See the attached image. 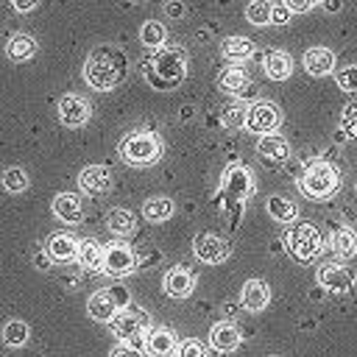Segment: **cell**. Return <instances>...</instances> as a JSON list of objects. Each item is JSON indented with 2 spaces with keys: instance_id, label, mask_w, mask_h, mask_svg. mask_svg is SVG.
<instances>
[{
  "instance_id": "cell-1",
  "label": "cell",
  "mask_w": 357,
  "mask_h": 357,
  "mask_svg": "<svg viewBox=\"0 0 357 357\" xmlns=\"http://www.w3.org/2000/svg\"><path fill=\"white\" fill-rule=\"evenodd\" d=\"M128 67H131V61L123 47L98 45L89 50V56L84 61V81L98 92H109L128 78Z\"/></svg>"
},
{
  "instance_id": "cell-2",
  "label": "cell",
  "mask_w": 357,
  "mask_h": 357,
  "mask_svg": "<svg viewBox=\"0 0 357 357\" xmlns=\"http://www.w3.org/2000/svg\"><path fill=\"white\" fill-rule=\"evenodd\" d=\"M187 67H190V59L181 47H159L156 56L142 67V75L153 89L170 92L181 86V81L187 78Z\"/></svg>"
},
{
  "instance_id": "cell-3",
  "label": "cell",
  "mask_w": 357,
  "mask_h": 357,
  "mask_svg": "<svg viewBox=\"0 0 357 357\" xmlns=\"http://www.w3.org/2000/svg\"><path fill=\"white\" fill-rule=\"evenodd\" d=\"M117 153L126 165H134V167H148V165H156L165 153V142L159 134L148 131V128H137V131H128L120 145H117Z\"/></svg>"
},
{
  "instance_id": "cell-4",
  "label": "cell",
  "mask_w": 357,
  "mask_h": 357,
  "mask_svg": "<svg viewBox=\"0 0 357 357\" xmlns=\"http://www.w3.org/2000/svg\"><path fill=\"white\" fill-rule=\"evenodd\" d=\"M296 187H298V192L307 195L310 201H326V198H332V195L337 192V187H340V173H337V167H335L332 162L315 159V162L307 165V170H304L301 178L296 181Z\"/></svg>"
},
{
  "instance_id": "cell-5",
  "label": "cell",
  "mask_w": 357,
  "mask_h": 357,
  "mask_svg": "<svg viewBox=\"0 0 357 357\" xmlns=\"http://www.w3.org/2000/svg\"><path fill=\"white\" fill-rule=\"evenodd\" d=\"M282 243H284V251H287L296 262H312V259L318 257V251L324 248L321 231H318L315 223H310V220H296V223H290Z\"/></svg>"
},
{
  "instance_id": "cell-6",
  "label": "cell",
  "mask_w": 357,
  "mask_h": 357,
  "mask_svg": "<svg viewBox=\"0 0 357 357\" xmlns=\"http://www.w3.org/2000/svg\"><path fill=\"white\" fill-rule=\"evenodd\" d=\"M131 304V293L123 287V284H112V287H100V290H95L92 296H89V301H86V312H89V318H95V321H112L123 307H128Z\"/></svg>"
},
{
  "instance_id": "cell-7",
  "label": "cell",
  "mask_w": 357,
  "mask_h": 357,
  "mask_svg": "<svg viewBox=\"0 0 357 357\" xmlns=\"http://www.w3.org/2000/svg\"><path fill=\"white\" fill-rule=\"evenodd\" d=\"M109 326H112V332L123 340V343H131V346H139V340H142V332L151 326V315L142 310V307H137V304H128V307H123L112 321H109Z\"/></svg>"
},
{
  "instance_id": "cell-8",
  "label": "cell",
  "mask_w": 357,
  "mask_h": 357,
  "mask_svg": "<svg viewBox=\"0 0 357 357\" xmlns=\"http://www.w3.org/2000/svg\"><path fill=\"white\" fill-rule=\"evenodd\" d=\"M137 271V254L123 243V240H112L103 245V265L100 273L112 276V279H123L128 273Z\"/></svg>"
},
{
  "instance_id": "cell-9",
  "label": "cell",
  "mask_w": 357,
  "mask_h": 357,
  "mask_svg": "<svg viewBox=\"0 0 357 357\" xmlns=\"http://www.w3.org/2000/svg\"><path fill=\"white\" fill-rule=\"evenodd\" d=\"M282 126V109L273 100H254L248 106V117H245V128L251 134H273Z\"/></svg>"
},
{
  "instance_id": "cell-10",
  "label": "cell",
  "mask_w": 357,
  "mask_h": 357,
  "mask_svg": "<svg viewBox=\"0 0 357 357\" xmlns=\"http://www.w3.org/2000/svg\"><path fill=\"white\" fill-rule=\"evenodd\" d=\"M192 254L206 265H220V262L229 259L231 245H229L226 237H220L215 231H198L195 240H192Z\"/></svg>"
},
{
  "instance_id": "cell-11",
  "label": "cell",
  "mask_w": 357,
  "mask_h": 357,
  "mask_svg": "<svg viewBox=\"0 0 357 357\" xmlns=\"http://www.w3.org/2000/svg\"><path fill=\"white\" fill-rule=\"evenodd\" d=\"M257 156L265 167H279L290 159V142L282 137V134H262L257 139Z\"/></svg>"
},
{
  "instance_id": "cell-12",
  "label": "cell",
  "mask_w": 357,
  "mask_h": 357,
  "mask_svg": "<svg viewBox=\"0 0 357 357\" xmlns=\"http://www.w3.org/2000/svg\"><path fill=\"white\" fill-rule=\"evenodd\" d=\"M315 279H318V284H321L324 290H329V293H335V296L349 293L351 284H354L351 271H349L346 265H340V262H326V265H321V268L315 271Z\"/></svg>"
},
{
  "instance_id": "cell-13",
  "label": "cell",
  "mask_w": 357,
  "mask_h": 357,
  "mask_svg": "<svg viewBox=\"0 0 357 357\" xmlns=\"http://www.w3.org/2000/svg\"><path fill=\"white\" fill-rule=\"evenodd\" d=\"M220 187L226 190V195H229L234 204H243L245 198L254 195V178H251V170H248V167H240V165L226 167V173H223V184H220Z\"/></svg>"
},
{
  "instance_id": "cell-14",
  "label": "cell",
  "mask_w": 357,
  "mask_h": 357,
  "mask_svg": "<svg viewBox=\"0 0 357 357\" xmlns=\"http://www.w3.org/2000/svg\"><path fill=\"white\" fill-rule=\"evenodd\" d=\"M56 109H59V120H61V126H67V128H78V126H84V123L89 120V114H92L86 98L73 95V92L61 95Z\"/></svg>"
},
{
  "instance_id": "cell-15",
  "label": "cell",
  "mask_w": 357,
  "mask_h": 357,
  "mask_svg": "<svg viewBox=\"0 0 357 357\" xmlns=\"http://www.w3.org/2000/svg\"><path fill=\"white\" fill-rule=\"evenodd\" d=\"M162 287H165V293L170 298H187L195 290V273L190 268H184V265H176V268H170L165 273Z\"/></svg>"
},
{
  "instance_id": "cell-16",
  "label": "cell",
  "mask_w": 357,
  "mask_h": 357,
  "mask_svg": "<svg viewBox=\"0 0 357 357\" xmlns=\"http://www.w3.org/2000/svg\"><path fill=\"white\" fill-rule=\"evenodd\" d=\"M78 187L86 195H103V192H109L112 190V173H109V167H103V165H86L78 173Z\"/></svg>"
},
{
  "instance_id": "cell-17",
  "label": "cell",
  "mask_w": 357,
  "mask_h": 357,
  "mask_svg": "<svg viewBox=\"0 0 357 357\" xmlns=\"http://www.w3.org/2000/svg\"><path fill=\"white\" fill-rule=\"evenodd\" d=\"M45 251L50 254L53 262H73L78 257V240L67 231H53L47 240H45Z\"/></svg>"
},
{
  "instance_id": "cell-18",
  "label": "cell",
  "mask_w": 357,
  "mask_h": 357,
  "mask_svg": "<svg viewBox=\"0 0 357 357\" xmlns=\"http://www.w3.org/2000/svg\"><path fill=\"white\" fill-rule=\"evenodd\" d=\"M240 304L248 310V312H262L268 304H271V287L268 282L262 279H248L240 290Z\"/></svg>"
},
{
  "instance_id": "cell-19",
  "label": "cell",
  "mask_w": 357,
  "mask_h": 357,
  "mask_svg": "<svg viewBox=\"0 0 357 357\" xmlns=\"http://www.w3.org/2000/svg\"><path fill=\"white\" fill-rule=\"evenodd\" d=\"M176 349H178L176 335L167 326H153L145 337V351L151 357H176Z\"/></svg>"
},
{
  "instance_id": "cell-20",
  "label": "cell",
  "mask_w": 357,
  "mask_h": 357,
  "mask_svg": "<svg viewBox=\"0 0 357 357\" xmlns=\"http://www.w3.org/2000/svg\"><path fill=\"white\" fill-rule=\"evenodd\" d=\"M240 340H243L240 329H237L234 324H229V321H220V324H215V326L209 329V346H212L215 351H220V354L234 351V349L240 346Z\"/></svg>"
},
{
  "instance_id": "cell-21",
  "label": "cell",
  "mask_w": 357,
  "mask_h": 357,
  "mask_svg": "<svg viewBox=\"0 0 357 357\" xmlns=\"http://www.w3.org/2000/svg\"><path fill=\"white\" fill-rule=\"evenodd\" d=\"M304 70L310 75H315V78H324V75L335 73V53L329 47H324V45L304 50Z\"/></svg>"
},
{
  "instance_id": "cell-22",
  "label": "cell",
  "mask_w": 357,
  "mask_h": 357,
  "mask_svg": "<svg viewBox=\"0 0 357 357\" xmlns=\"http://www.w3.org/2000/svg\"><path fill=\"white\" fill-rule=\"evenodd\" d=\"M50 209H53V215H56L61 223H70V226L84 218V204H81V198H78L75 192H59V195L53 198Z\"/></svg>"
},
{
  "instance_id": "cell-23",
  "label": "cell",
  "mask_w": 357,
  "mask_h": 357,
  "mask_svg": "<svg viewBox=\"0 0 357 357\" xmlns=\"http://www.w3.org/2000/svg\"><path fill=\"white\" fill-rule=\"evenodd\" d=\"M293 73V56L287 50H268L265 53V75L271 81H287Z\"/></svg>"
},
{
  "instance_id": "cell-24",
  "label": "cell",
  "mask_w": 357,
  "mask_h": 357,
  "mask_svg": "<svg viewBox=\"0 0 357 357\" xmlns=\"http://www.w3.org/2000/svg\"><path fill=\"white\" fill-rule=\"evenodd\" d=\"M245 86H248V73H245L240 64H229V67L220 70V75H218V89H220V92L240 98V92H243Z\"/></svg>"
},
{
  "instance_id": "cell-25",
  "label": "cell",
  "mask_w": 357,
  "mask_h": 357,
  "mask_svg": "<svg viewBox=\"0 0 357 357\" xmlns=\"http://www.w3.org/2000/svg\"><path fill=\"white\" fill-rule=\"evenodd\" d=\"M36 47H39L36 39L28 36V33H11L6 39V56L11 61H28V59H33L36 56Z\"/></svg>"
},
{
  "instance_id": "cell-26",
  "label": "cell",
  "mask_w": 357,
  "mask_h": 357,
  "mask_svg": "<svg viewBox=\"0 0 357 357\" xmlns=\"http://www.w3.org/2000/svg\"><path fill=\"white\" fill-rule=\"evenodd\" d=\"M220 53L231 61V64H240V61H248L254 56V42L248 36H226L220 42Z\"/></svg>"
},
{
  "instance_id": "cell-27",
  "label": "cell",
  "mask_w": 357,
  "mask_h": 357,
  "mask_svg": "<svg viewBox=\"0 0 357 357\" xmlns=\"http://www.w3.org/2000/svg\"><path fill=\"white\" fill-rule=\"evenodd\" d=\"M106 226H109L112 234H117V237H128V234L137 229V218H134L131 209L114 206V209H109V215H106Z\"/></svg>"
},
{
  "instance_id": "cell-28",
  "label": "cell",
  "mask_w": 357,
  "mask_h": 357,
  "mask_svg": "<svg viewBox=\"0 0 357 357\" xmlns=\"http://www.w3.org/2000/svg\"><path fill=\"white\" fill-rule=\"evenodd\" d=\"M329 243H332V248H335V254L340 259H351L357 254V231L351 226H337L332 231V240Z\"/></svg>"
},
{
  "instance_id": "cell-29",
  "label": "cell",
  "mask_w": 357,
  "mask_h": 357,
  "mask_svg": "<svg viewBox=\"0 0 357 357\" xmlns=\"http://www.w3.org/2000/svg\"><path fill=\"white\" fill-rule=\"evenodd\" d=\"M173 212H176V204H173V198H167V195H153V198H148L145 206H142V215H145V220H151V223H162V220H167Z\"/></svg>"
},
{
  "instance_id": "cell-30",
  "label": "cell",
  "mask_w": 357,
  "mask_h": 357,
  "mask_svg": "<svg viewBox=\"0 0 357 357\" xmlns=\"http://www.w3.org/2000/svg\"><path fill=\"white\" fill-rule=\"evenodd\" d=\"M265 209L279 223H296V218H298V206L290 198H284V195H271L268 204H265Z\"/></svg>"
},
{
  "instance_id": "cell-31",
  "label": "cell",
  "mask_w": 357,
  "mask_h": 357,
  "mask_svg": "<svg viewBox=\"0 0 357 357\" xmlns=\"http://www.w3.org/2000/svg\"><path fill=\"white\" fill-rule=\"evenodd\" d=\"M78 262L86 271H100V265H103V245L95 237L81 240L78 243Z\"/></svg>"
},
{
  "instance_id": "cell-32",
  "label": "cell",
  "mask_w": 357,
  "mask_h": 357,
  "mask_svg": "<svg viewBox=\"0 0 357 357\" xmlns=\"http://www.w3.org/2000/svg\"><path fill=\"white\" fill-rule=\"evenodd\" d=\"M245 117H248V106H245L240 98H234L231 103H226V106L220 109V123H223V128H229V131L243 128V126H245Z\"/></svg>"
},
{
  "instance_id": "cell-33",
  "label": "cell",
  "mask_w": 357,
  "mask_h": 357,
  "mask_svg": "<svg viewBox=\"0 0 357 357\" xmlns=\"http://www.w3.org/2000/svg\"><path fill=\"white\" fill-rule=\"evenodd\" d=\"M165 39H167V28H165L162 22H156V20H145V22H142V28H139V42H142L148 50H159V47L165 45Z\"/></svg>"
},
{
  "instance_id": "cell-34",
  "label": "cell",
  "mask_w": 357,
  "mask_h": 357,
  "mask_svg": "<svg viewBox=\"0 0 357 357\" xmlns=\"http://www.w3.org/2000/svg\"><path fill=\"white\" fill-rule=\"evenodd\" d=\"M28 335H31V329H28V324H25V321L11 318V321L3 326V343H6V346H11V349H17V346L28 343Z\"/></svg>"
},
{
  "instance_id": "cell-35",
  "label": "cell",
  "mask_w": 357,
  "mask_h": 357,
  "mask_svg": "<svg viewBox=\"0 0 357 357\" xmlns=\"http://www.w3.org/2000/svg\"><path fill=\"white\" fill-rule=\"evenodd\" d=\"M271 11H273L271 0H251L245 6V20L251 25H271Z\"/></svg>"
},
{
  "instance_id": "cell-36",
  "label": "cell",
  "mask_w": 357,
  "mask_h": 357,
  "mask_svg": "<svg viewBox=\"0 0 357 357\" xmlns=\"http://www.w3.org/2000/svg\"><path fill=\"white\" fill-rule=\"evenodd\" d=\"M3 187H6L8 192H22V190H28V176H25V170H22V167H6V170H3Z\"/></svg>"
},
{
  "instance_id": "cell-37",
  "label": "cell",
  "mask_w": 357,
  "mask_h": 357,
  "mask_svg": "<svg viewBox=\"0 0 357 357\" xmlns=\"http://www.w3.org/2000/svg\"><path fill=\"white\" fill-rule=\"evenodd\" d=\"M335 81L343 92H357V64H346L335 70Z\"/></svg>"
},
{
  "instance_id": "cell-38",
  "label": "cell",
  "mask_w": 357,
  "mask_h": 357,
  "mask_svg": "<svg viewBox=\"0 0 357 357\" xmlns=\"http://www.w3.org/2000/svg\"><path fill=\"white\" fill-rule=\"evenodd\" d=\"M176 357H206V349L198 343V340H181L178 349H176Z\"/></svg>"
},
{
  "instance_id": "cell-39",
  "label": "cell",
  "mask_w": 357,
  "mask_h": 357,
  "mask_svg": "<svg viewBox=\"0 0 357 357\" xmlns=\"http://www.w3.org/2000/svg\"><path fill=\"white\" fill-rule=\"evenodd\" d=\"M290 8L284 3H273V11H271V25H287L290 22Z\"/></svg>"
},
{
  "instance_id": "cell-40",
  "label": "cell",
  "mask_w": 357,
  "mask_h": 357,
  "mask_svg": "<svg viewBox=\"0 0 357 357\" xmlns=\"http://www.w3.org/2000/svg\"><path fill=\"white\" fill-rule=\"evenodd\" d=\"M109 357H145L142 354V349L139 346H131V343H117L114 349H112V354Z\"/></svg>"
},
{
  "instance_id": "cell-41",
  "label": "cell",
  "mask_w": 357,
  "mask_h": 357,
  "mask_svg": "<svg viewBox=\"0 0 357 357\" xmlns=\"http://www.w3.org/2000/svg\"><path fill=\"white\" fill-rule=\"evenodd\" d=\"M293 14H304V11H310V8H315V6H321L324 0H282Z\"/></svg>"
},
{
  "instance_id": "cell-42",
  "label": "cell",
  "mask_w": 357,
  "mask_h": 357,
  "mask_svg": "<svg viewBox=\"0 0 357 357\" xmlns=\"http://www.w3.org/2000/svg\"><path fill=\"white\" fill-rule=\"evenodd\" d=\"M165 14H167L170 20H181V17L187 14V8H184L181 0H167V3H165Z\"/></svg>"
},
{
  "instance_id": "cell-43",
  "label": "cell",
  "mask_w": 357,
  "mask_h": 357,
  "mask_svg": "<svg viewBox=\"0 0 357 357\" xmlns=\"http://www.w3.org/2000/svg\"><path fill=\"white\" fill-rule=\"evenodd\" d=\"M33 265H36L39 271H47V268L53 265V259H50V254H47L45 248H36V251H33Z\"/></svg>"
},
{
  "instance_id": "cell-44",
  "label": "cell",
  "mask_w": 357,
  "mask_h": 357,
  "mask_svg": "<svg viewBox=\"0 0 357 357\" xmlns=\"http://www.w3.org/2000/svg\"><path fill=\"white\" fill-rule=\"evenodd\" d=\"M36 6H39V0H11V8H14V11H20V14L33 11Z\"/></svg>"
},
{
  "instance_id": "cell-45",
  "label": "cell",
  "mask_w": 357,
  "mask_h": 357,
  "mask_svg": "<svg viewBox=\"0 0 357 357\" xmlns=\"http://www.w3.org/2000/svg\"><path fill=\"white\" fill-rule=\"evenodd\" d=\"M159 259H162V254H159V251H156V248H151V251H148V257H145V254H142V259H139V262H137V265H142V268H145V271H148V268H151V265H156V262H159Z\"/></svg>"
},
{
  "instance_id": "cell-46",
  "label": "cell",
  "mask_w": 357,
  "mask_h": 357,
  "mask_svg": "<svg viewBox=\"0 0 357 357\" xmlns=\"http://www.w3.org/2000/svg\"><path fill=\"white\" fill-rule=\"evenodd\" d=\"M340 128H343V134H346V139H349V142H357V120L340 123Z\"/></svg>"
},
{
  "instance_id": "cell-47",
  "label": "cell",
  "mask_w": 357,
  "mask_h": 357,
  "mask_svg": "<svg viewBox=\"0 0 357 357\" xmlns=\"http://www.w3.org/2000/svg\"><path fill=\"white\" fill-rule=\"evenodd\" d=\"M349 120H357V103H346V106H343L340 123H349Z\"/></svg>"
},
{
  "instance_id": "cell-48",
  "label": "cell",
  "mask_w": 357,
  "mask_h": 357,
  "mask_svg": "<svg viewBox=\"0 0 357 357\" xmlns=\"http://www.w3.org/2000/svg\"><path fill=\"white\" fill-rule=\"evenodd\" d=\"M192 117H195V106L187 103V106L178 109V120H181V123H187V120H192Z\"/></svg>"
},
{
  "instance_id": "cell-49",
  "label": "cell",
  "mask_w": 357,
  "mask_h": 357,
  "mask_svg": "<svg viewBox=\"0 0 357 357\" xmlns=\"http://www.w3.org/2000/svg\"><path fill=\"white\" fill-rule=\"evenodd\" d=\"M321 6H324V11H329V14H337V11L343 8V3H340V0H324Z\"/></svg>"
},
{
  "instance_id": "cell-50",
  "label": "cell",
  "mask_w": 357,
  "mask_h": 357,
  "mask_svg": "<svg viewBox=\"0 0 357 357\" xmlns=\"http://www.w3.org/2000/svg\"><path fill=\"white\" fill-rule=\"evenodd\" d=\"M257 92H259V89H257V86H251V84H248V86H245V89H243V92H240V100H248V98H257Z\"/></svg>"
},
{
  "instance_id": "cell-51",
  "label": "cell",
  "mask_w": 357,
  "mask_h": 357,
  "mask_svg": "<svg viewBox=\"0 0 357 357\" xmlns=\"http://www.w3.org/2000/svg\"><path fill=\"white\" fill-rule=\"evenodd\" d=\"M335 142H349V139H346V134H343V128H340V126H337V128H335Z\"/></svg>"
},
{
  "instance_id": "cell-52",
  "label": "cell",
  "mask_w": 357,
  "mask_h": 357,
  "mask_svg": "<svg viewBox=\"0 0 357 357\" xmlns=\"http://www.w3.org/2000/svg\"><path fill=\"white\" fill-rule=\"evenodd\" d=\"M223 310H226V315H237V304H226Z\"/></svg>"
},
{
  "instance_id": "cell-53",
  "label": "cell",
  "mask_w": 357,
  "mask_h": 357,
  "mask_svg": "<svg viewBox=\"0 0 357 357\" xmlns=\"http://www.w3.org/2000/svg\"><path fill=\"white\" fill-rule=\"evenodd\" d=\"M131 3H145V0H131Z\"/></svg>"
},
{
  "instance_id": "cell-54",
  "label": "cell",
  "mask_w": 357,
  "mask_h": 357,
  "mask_svg": "<svg viewBox=\"0 0 357 357\" xmlns=\"http://www.w3.org/2000/svg\"><path fill=\"white\" fill-rule=\"evenodd\" d=\"M271 357H273V354H271Z\"/></svg>"
}]
</instances>
